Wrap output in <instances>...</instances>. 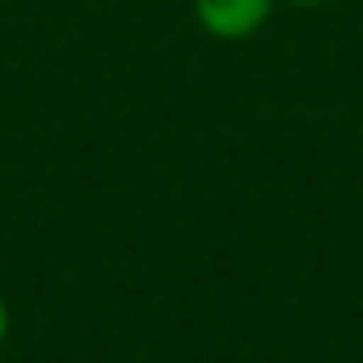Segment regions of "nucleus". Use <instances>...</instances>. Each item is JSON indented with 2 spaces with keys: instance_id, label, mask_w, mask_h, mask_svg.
<instances>
[{
  "instance_id": "obj_2",
  "label": "nucleus",
  "mask_w": 363,
  "mask_h": 363,
  "mask_svg": "<svg viewBox=\"0 0 363 363\" xmlns=\"http://www.w3.org/2000/svg\"><path fill=\"white\" fill-rule=\"evenodd\" d=\"M5 336H9V303H5V294H0V345H5Z\"/></svg>"
},
{
  "instance_id": "obj_3",
  "label": "nucleus",
  "mask_w": 363,
  "mask_h": 363,
  "mask_svg": "<svg viewBox=\"0 0 363 363\" xmlns=\"http://www.w3.org/2000/svg\"><path fill=\"white\" fill-rule=\"evenodd\" d=\"M285 5H299V9H318V5H331V0H285Z\"/></svg>"
},
{
  "instance_id": "obj_1",
  "label": "nucleus",
  "mask_w": 363,
  "mask_h": 363,
  "mask_svg": "<svg viewBox=\"0 0 363 363\" xmlns=\"http://www.w3.org/2000/svg\"><path fill=\"white\" fill-rule=\"evenodd\" d=\"M276 0H194V23L216 42H248L267 28Z\"/></svg>"
}]
</instances>
